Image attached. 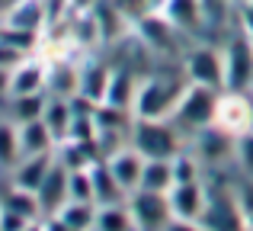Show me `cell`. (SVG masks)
<instances>
[{"label": "cell", "instance_id": "cell-1", "mask_svg": "<svg viewBox=\"0 0 253 231\" xmlns=\"http://www.w3.org/2000/svg\"><path fill=\"white\" fill-rule=\"evenodd\" d=\"M218 96L221 90H211V87H202V84H186L183 96H179L176 109H173L170 122L176 125L179 135L192 138L196 132L215 125V113H218Z\"/></svg>", "mask_w": 253, "mask_h": 231}, {"label": "cell", "instance_id": "cell-2", "mask_svg": "<svg viewBox=\"0 0 253 231\" xmlns=\"http://www.w3.org/2000/svg\"><path fill=\"white\" fill-rule=\"evenodd\" d=\"M186 84L189 81H179V77H144L135 90V103H131V113L135 119H170L173 109H176L179 96H183Z\"/></svg>", "mask_w": 253, "mask_h": 231}, {"label": "cell", "instance_id": "cell-3", "mask_svg": "<svg viewBox=\"0 0 253 231\" xmlns=\"http://www.w3.org/2000/svg\"><path fill=\"white\" fill-rule=\"evenodd\" d=\"M128 144L141 157H176L183 151V135L170 119H135L128 132Z\"/></svg>", "mask_w": 253, "mask_h": 231}, {"label": "cell", "instance_id": "cell-4", "mask_svg": "<svg viewBox=\"0 0 253 231\" xmlns=\"http://www.w3.org/2000/svg\"><path fill=\"white\" fill-rule=\"evenodd\" d=\"M224 58V90L231 93H250L253 87V36L237 32L228 39V48L221 51Z\"/></svg>", "mask_w": 253, "mask_h": 231}, {"label": "cell", "instance_id": "cell-5", "mask_svg": "<svg viewBox=\"0 0 253 231\" xmlns=\"http://www.w3.org/2000/svg\"><path fill=\"white\" fill-rule=\"evenodd\" d=\"M215 125L224 129L228 135H234V138L253 132V96L250 93H231V90H221Z\"/></svg>", "mask_w": 253, "mask_h": 231}, {"label": "cell", "instance_id": "cell-6", "mask_svg": "<svg viewBox=\"0 0 253 231\" xmlns=\"http://www.w3.org/2000/svg\"><path fill=\"white\" fill-rule=\"evenodd\" d=\"M128 209H131V215H135L138 231H161L173 219L167 193L135 189V193H128Z\"/></svg>", "mask_w": 253, "mask_h": 231}, {"label": "cell", "instance_id": "cell-7", "mask_svg": "<svg viewBox=\"0 0 253 231\" xmlns=\"http://www.w3.org/2000/svg\"><path fill=\"white\" fill-rule=\"evenodd\" d=\"M183 71L189 84H202L211 90H224V58L218 48H192L183 58Z\"/></svg>", "mask_w": 253, "mask_h": 231}, {"label": "cell", "instance_id": "cell-8", "mask_svg": "<svg viewBox=\"0 0 253 231\" xmlns=\"http://www.w3.org/2000/svg\"><path fill=\"white\" fill-rule=\"evenodd\" d=\"M192 144H196L199 161H205L209 167H224L228 161H234L237 138L228 135L224 129H218V125H209V129H202V132L192 135Z\"/></svg>", "mask_w": 253, "mask_h": 231}, {"label": "cell", "instance_id": "cell-9", "mask_svg": "<svg viewBox=\"0 0 253 231\" xmlns=\"http://www.w3.org/2000/svg\"><path fill=\"white\" fill-rule=\"evenodd\" d=\"M170 212L173 219H186V222H199L209 206V186H202V180L196 183H173L170 193Z\"/></svg>", "mask_w": 253, "mask_h": 231}, {"label": "cell", "instance_id": "cell-10", "mask_svg": "<svg viewBox=\"0 0 253 231\" xmlns=\"http://www.w3.org/2000/svg\"><path fill=\"white\" fill-rule=\"evenodd\" d=\"M106 164H109L112 177L119 180V186L125 189V193H135L138 186H141V170H144V157L138 154L131 144H122L119 151H112L109 157H106Z\"/></svg>", "mask_w": 253, "mask_h": 231}, {"label": "cell", "instance_id": "cell-11", "mask_svg": "<svg viewBox=\"0 0 253 231\" xmlns=\"http://www.w3.org/2000/svg\"><path fill=\"white\" fill-rule=\"evenodd\" d=\"M36 196H39V206H42V219L51 215V212H58V209L71 199L68 196V167H64L58 157H55V164H51V170L45 174L42 186L36 189Z\"/></svg>", "mask_w": 253, "mask_h": 231}, {"label": "cell", "instance_id": "cell-12", "mask_svg": "<svg viewBox=\"0 0 253 231\" xmlns=\"http://www.w3.org/2000/svg\"><path fill=\"white\" fill-rule=\"evenodd\" d=\"M55 164V151H42V154H26L16 161V167L10 170V183L13 186H23V189H32L36 193L42 186L45 174L51 170Z\"/></svg>", "mask_w": 253, "mask_h": 231}, {"label": "cell", "instance_id": "cell-13", "mask_svg": "<svg viewBox=\"0 0 253 231\" xmlns=\"http://www.w3.org/2000/svg\"><path fill=\"white\" fill-rule=\"evenodd\" d=\"M109 77H112V68L103 61H96V58H90V61L81 64V93L86 103H93V106H103L106 100V87H109Z\"/></svg>", "mask_w": 253, "mask_h": 231}, {"label": "cell", "instance_id": "cell-14", "mask_svg": "<svg viewBox=\"0 0 253 231\" xmlns=\"http://www.w3.org/2000/svg\"><path fill=\"white\" fill-rule=\"evenodd\" d=\"M90 177H93V202L96 206H116V202H128V193L119 186V180L112 177L109 164L103 161H93L90 164Z\"/></svg>", "mask_w": 253, "mask_h": 231}, {"label": "cell", "instance_id": "cell-15", "mask_svg": "<svg viewBox=\"0 0 253 231\" xmlns=\"http://www.w3.org/2000/svg\"><path fill=\"white\" fill-rule=\"evenodd\" d=\"M45 93L51 96H64V100H74L81 93V68L77 64H51L48 74H45Z\"/></svg>", "mask_w": 253, "mask_h": 231}, {"label": "cell", "instance_id": "cell-16", "mask_svg": "<svg viewBox=\"0 0 253 231\" xmlns=\"http://www.w3.org/2000/svg\"><path fill=\"white\" fill-rule=\"evenodd\" d=\"M135 74L131 68H112V77H109V87H106V100L103 106H112V109H128L131 113V103H135ZM135 116V113H131Z\"/></svg>", "mask_w": 253, "mask_h": 231}, {"label": "cell", "instance_id": "cell-17", "mask_svg": "<svg viewBox=\"0 0 253 231\" xmlns=\"http://www.w3.org/2000/svg\"><path fill=\"white\" fill-rule=\"evenodd\" d=\"M164 16H167L179 32H199L205 26L202 0H164Z\"/></svg>", "mask_w": 253, "mask_h": 231}, {"label": "cell", "instance_id": "cell-18", "mask_svg": "<svg viewBox=\"0 0 253 231\" xmlns=\"http://www.w3.org/2000/svg\"><path fill=\"white\" fill-rule=\"evenodd\" d=\"M19 129V148L26 154H42V151H55V135L45 125V119H29V122H16Z\"/></svg>", "mask_w": 253, "mask_h": 231}, {"label": "cell", "instance_id": "cell-19", "mask_svg": "<svg viewBox=\"0 0 253 231\" xmlns=\"http://www.w3.org/2000/svg\"><path fill=\"white\" fill-rule=\"evenodd\" d=\"M138 32H141L144 45L151 51H173V39H176V26L170 23L167 16H144L138 23Z\"/></svg>", "mask_w": 253, "mask_h": 231}, {"label": "cell", "instance_id": "cell-20", "mask_svg": "<svg viewBox=\"0 0 253 231\" xmlns=\"http://www.w3.org/2000/svg\"><path fill=\"white\" fill-rule=\"evenodd\" d=\"M45 74H48V68L39 61H19L16 68H13V77H10V96H19V93H39V90H45Z\"/></svg>", "mask_w": 253, "mask_h": 231}, {"label": "cell", "instance_id": "cell-21", "mask_svg": "<svg viewBox=\"0 0 253 231\" xmlns=\"http://www.w3.org/2000/svg\"><path fill=\"white\" fill-rule=\"evenodd\" d=\"M93 231H138L135 215H131L128 202L96 206V222H93Z\"/></svg>", "mask_w": 253, "mask_h": 231}, {"label": "cell", "instance_id": "cell-22", "mask_svg": "<svg viewBox=\"0 0 253 231\" xmlns=\"http://www.w3.org/2000/svg\"><path fill=\"white\" fill-rule=\"evenodd\" d=\"M173 186V164L167 157H144V170H141V186L138 189H151V193H170Z\"/></svg>", "mask_w": 253, "mask_h": 231}, {"label": "cell", "instance_id": "cell-23", "mask_svg": "<svg viewBox=\"0 0 253 231\" xmlns=\"http://www.w3.org/2000/svg\"><path fill=\"white\" fill-rule=\"evenodd\" d=\"M45 19L48 16H45V3L42 0H19V3L10 10V16H6V26H10V29L39 32Z\"/></svg>", "mask_w": 253, "mask_h": 231}, {"label": "cell", "instance_id": "cell-24", "mask_svg": "<svg viewBox=\"0 0 253 231\" xmlns=\"http://www.w3.org/2000/svg\"><path fill=\"white\" fill-rule=\"evenodd\" d=\"M71 116H74V106H71V100H64V96H51V93H48V103H45L42 119H45V125L51 129L55 141H64V138H68Z\"/></svg>", "mask_w": 253, "mask_h": 231}, {"label": "cell", "instance_id": "cell-25", "mask_svg": "<svg viewBox=\"0 0 253 231\" xmlns=\"http://www.w3.org/2000/svg\"><path fill=\"white\" fill-rule=\"evenodd\" d=\"M0 206H3V209H13V212H19V215H26L29 222H39V219H42V206H39V196L32 193V189L13 186V183H10V189L0 196Z\"/></svg>", "mask_w": 253, "mask_h": 231}, {"label": "cell", "instance_id": "cell-26", "mask_svg": "<svg viewBox=\"0 0 253 231\" xmlns=\"http://www.w3.org/2000/svg\"><path fill=\"white\" fill-rule=\"evenodd\" d=\"M10 100V119L13 122H29V119H42L48 93L39 90V93H19V96H6Z\"/></svg>", "mask_w": 253, "mask_h": 231}, {"label": "cell", "instance_id": "cell-27", "mask_svg": "<svg viewBox=\"0 0 253 231\" xmlns=\"http://www.w3.org/2000/svg\"><path fill=\"white\" fill-rule=\"evenodd\" d=\"M19 157H23L19 129L13 125V119H0V170H13Z\"/></svg>", "mask_w": 253, "mask_h": 231}, {"label": "cell", "instance_id": "cell-28", "mask_svg": "<svg viewBox=\"0 0 253 231\" xmlns=\"http://www.w3.org/2000/svg\"><path fill=\"white\" fill-rule=\"evenodd\" d=\"M58 215H61L74 231H93V222H96V202L68 199L61 209H58Z\"/></svg>", "mask_w": 253, "mask_h": 231}, {"label": "cell", "instance_id": "cell-29", "mask_svg": "<svg viewBox=\"0 0 253 231\" xmlns=\"http://www.w3.org/2000/svg\"><path fill=\"white\" fill-rule=\"evenodd\" d=\"M173 164V183H196L202 180L199 177V157L189 154V151H179L176 157H170Z\"/></svg>", "mask_w": 253, "mask_h": 231}, {"label": "cell", "instance_id": "cell-30", "mask_svg": "<svg viewBox=\"0 0 253 231\" xmlns=\"http://www.w3.org/2000/svg\"><path fill=\"white\" fill-rule=\"evenodd\" d=\"M68 196L77 202H93V177L90 167L84 170H68Z\"/></svg>", "mask_w": 253, "mask_h": 231}, {"label": "cell", "instance_id": "cell-31", "mask_svg": "<svg viewBox=\"0 0 253 231\" xmlns=\"http://www.w3.org/2000/svg\"><path fill=\"white\" fill-rule=\"evenodd\" d=\"M96 10V19H99V32H103V39L109 42V39H116L119 32H125V23H119V13H116V6L112 3H96L93 6Z\"/></svg>", "mask_w": 253, "mask_h": 231}, {"label": "cell", "instance_id": "cell-32", "mask_svg": "<svg viewBox=\"0 0 253 231\" xmlns=\"http://www.w3.org/2000/svg\"><path fill=\"white\" fill-rule=\"evenodd\" d=\"M234 164H237V170H241L244 177H250V180H253V132H247V135L237 138V144H234Z\"/></svg>", "mask_w": 253, "mask_h": 231}, {"label": "cell", "instance_id": "cell-33", "mask_svg": "<svg viewBox=\"0 0 253 231\" xmlns=\"http://www.w3.org/2000/svg\"><path fill=\"white\" fill-rule=\"evenodd\" d=\"M32 222L26 219V215H19V212H13V209H3L0 206V231H23V228H29Z\"/></svg>", "mask_w": 253, "mask_h": 231}, {"label": "cell", "instance_id": "cell-34", "mask_svg": "<svg viewBox=\"0 0 253 231\" xmlns=\"http://www.w3.org/2000/svg\"><path fill=\"white\" fill-rule=\"evenodd\" d=\"M42 231H74V228H71L58 212H51V215H45V219H42Z\"/></svg>", "mask_w": 253, "mask_h": 231}, {"label": "cell", "instance_id": "cell-35", "mask_svg": "<svg viewBox=\"0 0 253 231\" xmlns=\"http://www.w3.org/2000/svg\"><path fill=\"white\" fill-rule=\"evenodd\" d=\"M161 231H205L199 222H186V219H170Z\"/></svg>", "mask_w": 253, "mask_h": 231}, {"label": "cell", "instance_id": "cell-36", "mask_svg": "<svg viewBox=\"0 0 253 231\" xmlns=\"http://www.w3.org/2000/svg\"><path fill=\"white\" fill-rule=\"evenodd\" d=\"M237 13L244 16V29H247L250 36H253V0H247V3H241V6H237Z\"/></svg>", "mask_w": 253, "mask_h": 231}, {"label": "cell", "instance_id": "cell-37", "mask_svg": "<svg viewBox=\"0 0 253 231\" xmlns=\"http://www.w3.org/2000/svg\"><path fill=\"white\" fill-rule=\"evenodd\" d=\"M10 77H13L10 68H0V96H10Z\"/></svg>", "mask_w": 253, "mask_h": 231}, {"label": "cell", "instance_id": "cell-38", "mask_svg": "<svg viewBox=\"0 0 253 231\" xmlns=\"http://www.w3.org/2000/svg\"><path fill=\"white\" fill-rule=\"evenodd\" d=\"M23 231H42V219H39V222H32V225H29V228H23Z\"/></svg>", "mask_w": 253, "mask_h": 231}, {"label": "cell", "instance_id": "cell-39", "mask_svg": "<svg viewBox=\"0 0 253 231\" xmlns=\"http://www.w3.org/2000/svg\"><path fill=\"white\" fill-rule=\"evenodd\" d=\"M202 3H231V0H202Z\"/></svg>", "mask_w": 253, "mask_h": 231}, {"label": "cell", "instance_id": "cell-40", "mask_svg": "<svg viewBox=\"0 0 253 231\" xmlns=\"http://www.w3.org/2000/svg\"><path fill=\"white\" fill-rule=\"evenodd\" d=\"M247 231H253V215H250V219H247Z\"/></svg>", "mask_w": 253, "mask_h": 231}, {"label": "cell", "instance_id": "cell-41", "mask_svg": "<svg viewBox=\"0 0 253 231\" xmlns=\"http://www.w3.org/2000/svg\"><path fill=\"white\" fill-rule=\"evenodd\" d=\"M231 3H234V6H241V3H247V0H231Z\"/></svg>", "mask_w": 253, "mask_h": 231}, {"label": "cell", "instance_id": "cell-42", "mask_svg": "<svg viewBox=\"0 0 253 231\" xmlns=\"http://www.w3.org/2000/svg\"><path fill=\"white\" fill-rule=\"evenodd\" d=\"M250 96H253V87H250Z\"/></svg>", "mask_w": 253, "mask_h": 231}]
</instances>
